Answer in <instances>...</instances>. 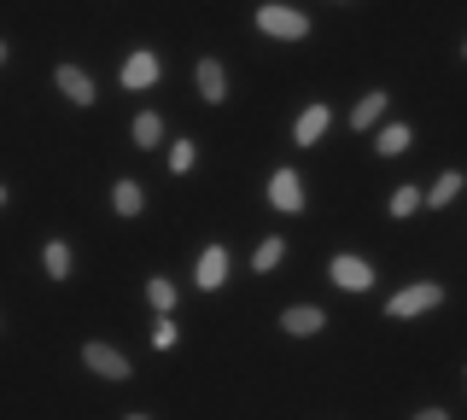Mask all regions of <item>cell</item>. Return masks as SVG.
Returning a JSON list of instances; mask_svg holds the SVG:
<instances>
[{
    "instance_id": "18",
    "label": "cell",
    "mask_w": 467,
    "mask_h": 420,
    "mask_svg": "<svg viewBox=\"0 0 467 420\" xmlns=\"http://www.w3.org/2000/svg\"><path fill=\"white\" fill-rule=\"evenodd\" d=\"M146 303H152L158 315H170L175 310V286L170 281H146Z\"/></svg>"
},
{
    "instance_id": "14",
    "label": "cell",
    "mask_w": 467,
    "mask_h": 420,
    "mask_svg": "<svg viewBox=\"0 0 467 420\" xmlns=\"http://www.w3.org/2000/svg\"><path fill=\"white\" fill-rule=\"evenodd\" d=\"M456 193H462V176H456V169H444V176H438V181H432V193H427V205H432V210H444V205H450V199H456Z\"/></svg>"
},
{
    "instance_id": "15",
    "label": "cell",
    "mask_w": 467,
    "mask_h": 420,
    "mask_svg": "<svg viewBox=\"0 0 467 420\" xmlns=\"http://www.w3.org/2000/svg\"><path fill=\"white\" fill-rule=\"evenodd\" d=\"M158 140H164V118H152V111H140V118H135V147L146 152V147H158Z\"/></svg>"
},
{
    "instance_id": "6",
    "label": "cell",
    "mask_w": 467,
    "mask_h": 420,
    "mask_svg": "<svg viewBox=\"0 0 467 420\" xmlns=\"http://www.w3.org/2000/svg\"><path fill=\"white\" fill-rule=\"evenodd\" d=\"M193 281H199V292H216V286L228 281V251H223V245H204V257H199V274H193Z\"/></svg>"
},
{
    "instance_id": "3",
    "label": "cell",
    "mask_w": 467,
    "mask_h": 420,
    "mask_svg": "<svg viewBox=\"0 0 467 420\" xmlns=\"http://www.w3.org/2000/svg\"><path fill=\"white\" fill-rule=\"evenodd\" d=\"M82 362H88V374H99V380H129V356L111 351V344H88Z\"/></svg>"
},
{
    "instance_id": "12",
    "label": "cell",
    "mask_w": 467,
    "mask_h": 420,
    "mask_svg": "<svg viewBox=\"0 0 467 420\" xmlns=\"http://www.w3.org/2000/svg\"><path fill=\"white\" fill-rule=\"evenodd\" d=\"M379 111H386V94H379V88H374V94H362V99H357V111H350V128H362V135H368V128L379 123Z\"/></svg>"
},
{
    "instance_id": "2",
    "label": "cell",
    "mask_w": 467,
    "mask_h": 420,
    "mask_svg": "<svg viewBox=\"0 0 467 420\" xmlns=\"http://www.w3.org/2000/svg\"><path fill=\"white\" fill-rule=\"evenodd\" d=\"M438 303H444V286L420 281V286H403V292L386 303V315L391 322H409V315H427V310H438Z\"/></svg>"
},
{
    "instance_id": "21",
    "label": "cell",
    "mask_w": 467,
    "mask_h": 420,
    "mask_svg": "<svg viewBox=\"0 0 467 420\" xmlns=\"http://www.w3.org/2000/svg\"><path fill=\"white\" fill-rule=\"evenodd\" d=\"M420 210V187H398L391 193V216H415Z\"/></svg>"
},
{
    "instance_id": "7",
    "label": "cell",
    "mask_w": 467,
    "mask_h": 420,
    "mask_svg": "<svg viewBox=\"0 0 467 420\" xmlns=\"http://www.w3.org/2000/svg\"><path fill=\"white\" fill-rule=\"evenodd\" d=\"M321 322H327V315H321L316 303H292V310L281 315V327L292 333V339H310V333H321Z\"/></svg>"
},
{
    "instance_id": "9",
    "label": "cell",
    "mask_w": 467,
    "mask_h": 420,
    "mask_svg": "<svg viewBox=\"0 0 467 420\" xmlns=\"http://www.w3.org/2000/svg\"><path fill=\"white\" fill-rule=\"evenodd\" d=\"M58 94L77 99V106H94V82H88V70L77 65H58Z\"/></svg>"
},
{
    "instance_id": "11",
    "label": "cell",
    "mask_w": 467,
    "mask_h": 420,
    "mask_svg": "<svg viewBox=\"0 0 467 420\" xmlns=\"http://www.w3.org/2000/svg\"><path fill=\"white\" fill-rule=\"evenodd\" d=\"M199 94L211 99V106H216V99L228 94V70L216 65V59H199Z\"/></svg>"
},
{
    "instance_id": "13",
    "label": "cell",
    "mask_w": 467,
    "mask_h": 420,
    "mask_svg": "<svg viewBox=\"0 0 467 420\" xmlns=\"http://www.w3.org/2000/svg\"><path fill=\"white\" fill-rule=\"evenodd\" d=\"M111 205H117V216H140V210H146L140 181H117V187H111Z\"/></svg>"
},
{
    "instance_id": "24",
    "label": "cell",
    "mask_w": 467,
    "mask_h": 420,
    "mask_svg": "<svg viewBox=\"0 0 467 420\" xmlns=\"http://www.w3.org/2000/svg\"><path fill=\"white\" fill-rule=\"evenodd\" d=\"M0 205H6V187H0Z\"/></svg>"
},
{
    "instance_id": "8",
    "label": "cell",
    "mask_w": 467,
    "mask_h": 420,
    "mask_svg": "<svg viewBox=\"0 0 467 420\" xmlns=\"http://www.w3.org/2000/svg\"><path fill=\"white\" fill-rule=\"evenodd\" d=\"M152 82H158V59H152V53H129V59H123V88H152Z\"/></svg>"
},
{
    "instance_id": "4",
    "label": "cell",
    "mask_w": 467,
    "mask_h": 420,
    "mask_svg": "<svg viewBox=\"0 0 467 420\" xmlns=\"http://www.w3.org/2000/svg\"><path fill=\"white\" fill-rule=\"evenodd\" d=\"M269 205H275V210H304V181H298V169H275V176H269Z\"/></svg>"
},
{
    "instance_id": "19",
    "label": "cell",
    "mask_w": 467,
    "mask_h": 420,
    "mask_svg": "<svg viewBox=\"0 0 467 420\" xmlns=\"http://www.w3.org/2000/svg\"><path fill=\"white\" fill-rule=\"evenodd\" d=\"M281 257H286V245H281V240H263V245H257V257H252V269H257V274H269L275 263H281Z\"/></svg>"
},
{
    "instance_id": "1",
    "label": "cell",
    "mask_w": 467,
    "mask_h": 420,
    "mask_svg": "<svg viewBox=\"0 0 467 420\" xmlns=\"http://www.w3.org/2000/svg\"><path fill=\"white\" fill-rule=\"evenodd\" d=\"M257 30L263 36H275V41H304L310 36V18H304V12H292V6H257Z\"/></svg>"
},
{
    "instance_id": "10",
    "label": "cell",
    "mask_w": 467,
    "mask_h": 420,
    "mask_svg": "<svg viewBox=\"0 0 467 420\" xmlns=\"http://www.w3.org/2000/svg\"><path fill=\"white\" fill-rule=\"evenodd\" d=\"M327 118H333L327 106H304V118H298V128H292V140H298V147H316L321 128H327Z\"/></svg>"
},
{
    "instance_id": "25",
    "label": "cell",
    "mask_w": 467,
    "mask_h": 420,
    "mask_svg": "<svg viewBox=\"0 0 467 420\" xmlns=\"http://www.w3.org/2000/svg\"><path fill=\"white\" fill-rule=\"evenodd\" d=\"M129 420H146V415H129Z\"/></svg>"
},
{
    "instance_id": "17",
    "label": "cell",
    "mask_w": 467,
    "mask_h": 420,
    "mask_svg": "<svg viewBox=\"0 0 467 420\" xmlns=\"http://www.w3.org/2000/svg\"><path fill=\"white\" fill-rule=\"evenodd\" d=\"M41 257H47V274H53V281H65V274H70V245L65 240H47V251H41Z\"/></svg>"
},
{
    "instance_id": "16",
    "label": "cell",
    "mask_w": 467,
    "mask_h": 420,
    "mask_svg": "<svg viewBox=\"0 0 467 420\" xmlns=\"http://www.w3.org/2000/svg\"><path fill=\"white\" fill-rule=\"evenodd\" d=\"M374 147H379V158H398V152L409 147V128H403V123H386V128H379V140H374Z\"/></svg>"
},
{
    "instance_id": "5",
    "label": "cell",
    "mask_w": 467,
    "mask_h": 420,
    "mask_svg": "<svg viewBox=\"0 0 467 420\" xmlns=\"http://www.w3.org/2000/svg\"><path fill=\"white\" fill-rule=\"evenodd\" d=\"M333 286H345V292H368V286H374V263H362V257H333Z\"/></svg>"
},
{
    "instance_id": "23",
    "label": "cell",
    "mask_w": 467,
    "mask_h": 420,
    "mask_svg": "<svg viewBox=\"0 0 467 420\" xmlns=\"http://www.w3.org/2000/svg\"><path fill=\"white\" fill-rule=\"evenodd\" d=\"M0 65H6V41H0Z\"/></svg>"
},
{
    "instance_id": "22",
    "label": "cell",
    "mask_w": 467,
    "mask_h": 420,
    "mask_svg": "<svg viewBox=\"0 0 467 420\" xmlns=\"http://www.w3.org/2000/svg\"><path fill=\"white\" fill-rule=\"evenodd\" d=\"M415 420H450V415H444V409H420Z\"/></svg>"
},
{
    "instance_id": "20",
    "label": "cell",
    "mask_w": 467,
    "mask_h": 420,
    "mask_svg": "<svg viewBox=\"0 0 467 420\" xmlns=\"http://www.w3.org/2000/svg\"><path fill=\"white\" fill-rule=\"evenodd\" d=\"M193 164H199L193 140H175V147H170V169H175V176H187V169H193Z\"/></svg>"
}]
</instances>
